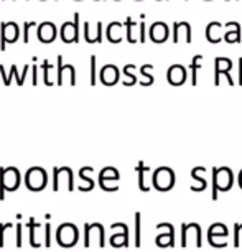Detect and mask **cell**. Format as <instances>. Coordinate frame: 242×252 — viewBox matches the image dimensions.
I'll return each mask as SVG.
<instances>
[{
  "instance_id": "obj_15",
  "label": "cell",
  "mask_w": 242,
  "mask_h": 252,
  "mask_svg": "<svg viewBox=\"0 0 242 252\" xmlns=\"http://www.w3.org/2000/svg\"><path fill=\"white\" fill-rule=\"evenodd\" d=\"M221 30H222V25H221L219 22H211L210 25H208V28H206L208 40H210L211 43H219V41L222 40Z\"/></svg>"
},
{
  "instance_id": "obj_7",
  "label": "cell",
  "mask_w": 242,
  "mask_h": 252,
  "mask_svg": "<svg viewBox=\"0 0 242 252\" xmlns=\"http://www.w3.org/2000/svg\"><path fill=\"white\" fill-rule=\"evenodd\" d=\"M186 78H188V71L183 64H172L168 68L167 79L172 86H182V84L186 83Z\"/></svg>"
},
{
  "instance_id": "obj_18",
  "label": "cell",
  "mask_w": 242,
  "mask_h": 252,
  "mask_svg": "<svg viewBox=\"0 0 242 252\" xmlns=\"http://www.w3.org/2000/svg\"><path fill=\"white\" fill-rule=\"evenodd\" d=\"M150 69H153V64H144L140 68V73L145 76V81H142V83H140L142 86H151V84H153L155 79H153V76L149 73Z\"/></svg>"
},
{
  "instance_id": "obj_13",
  "label": "cell",
  "mask_w": 242,
  "mask_h": 252,
  "mask_svg": "<svg viewBox=\"0 0 242 252\" xmlns=\"http://www.w3.org/2000/svg\"><path fill=\"white\" fill-rule=\"evenodd\" d=\"M226 33H224V40L226 43H237L241 41V25L237 22H229L226 23Z\"/></svg>"
},
{
  "instance_id": "obj_1",
  "label": "cell",
  "mask_w": 242,
  "mask_h": 252,
  "mask_svg": "<svg viewBox=\"0 0 242 252\" xmlns=\"http://www.w3.org/2000/svg\"><path fill=\"white\" fill-rule=\"evenodd\" d=\"M232 172L227 166L212 170V198H217V191H227L232 187Z\"/></svg>"
},
{
  "instance_id": "obj_3",
  "label": "cell",
  "mask_w": 242,
  "mask_h": 252,
  "mask_svg": "<svg viewBox=\"0 0 242 252\" xmlns=\"http://www.w3.org/2000/svg\"><path fill=\"white\" fill-rule=\"evenodd\" d=\"M18 172L15 168H8V170H0V199H3V191H15V188L18 187Z\"/></svg>"
},
{
  "instance_id": "obj_27",
  "label": "cell",
  "mask_w": 242,
  "mask_h": 252,
  "mask_svg": "<svg viewBox=\"0 0 242 252\" xmlns=\"http://www.w3.org/2000/svg\"><path fill=\"white\" fill-rule=\"evenodd\" d=\"M33 84L36 86V66H33Z\"/></svg>"
},
{
  "instance_id": "obj_24",
  "label": "cell",
  "mask_w": 242,
  "mask_h": 252,
  "mask_svg": "<svg viewBox=\"0 0 242 252\" xmlns=\"http://www.w3.org/2000/svg\"><path fill=\"white\" fill-rule=\"evenodd\" d=\"M33 25H36V23H33V22L25 23V32H23V40H25V43L28 41V30H30V27H33Z\"/></svg>"
},
{
  "instance_id": "obj_10",
  "label": "cell",
  "mask_w": 242,
  "mask_h": 252,
  "mask_svg": "<svg viewBox=\"0 0 242 252\" xmlns=\"http://www.w3.org/2000/svg\"><path fill=\"white\" fill-rule=\"evenodd\" d=\"M18 36V28L15 23H2V41H0V50H5L7 41H15Z\"/></svg>"
},
{
  "instance_id": "obj_5",
  "label": "cell",
  "mask_w": 242,
  "mask_h": 252,
  "mask_svg": "<svg viewBox=\"0 0 242 252\" xmlns=\"http://www.w3.org/2000/svg\"><path fill=\"white\" fill-rule=\"evenodd\" d=\"M173 183H175V173L170 168H167V166L158 168L153 173V185L160 191H168L173 187Z\"/></svg>"
},
{
  "instance_id": "obj_30",
  "label": "cell",
  "mask_w": 242,
  "mask_h": 252,
  "mask_svg": "<svg viewBox=\"0 0 242 252\" xmlns=\"http://www.w3.org/2000/svg\"><path fill=\"white\" fill-rule=\"evenodd\" d=\"M239 185L242 187V172H241V175H239Z\"/></svg>"
},
{
  "instance_id": "obj_23",
  "label": "cell",
  "mask_w": 242,
  "mask_h": 252,
  "mask_svg": "<svg viewBox=\"0 0 242 252\" xmlns=\"http://www.w3.org/2000/svg\"><path fill=\"white\" fill-rule=\"evenodd\" d=\"M139 33H140V38H139V41H140V43H145V40H147V38H145V23L144 22H142L140 23V25H139Z\"/></svg>"
},
{
  "instance_id": "obj_25",
  "label": "cell",
  "mask_w": 242,
  "mask_h": 252,
  "mask_svg": "<svg viewBox=\"0 0 242 252\" xmlns=\"http://www.w3.org/2000/svg\"><path fill=\"white\" fill-rule=\"evenodd\" d=\"M84 36H86V41H88V43H94L92 38L89 36V23H88V22L84 23Z\"/></svg>"
},
{
  "instance_id": "obj_6",
  "label": "cell",
  "mask_w": 242,
  "mask_h": 252,
  "mask_svg": "<svg viewBox=\"0 0 242 252\" xmlns=\"http://www.w3.org/2000/svg\"><path fill=\"white\" fill-rule=\"evenodd\" d=\"M25 182L31 191H40L46 183V173L41 168H31L30 172L27 173Z\"/></svg>"
},
{
  "instance_id": "obj_31",
  "label": "cell",
  "mask_w": 242,
  "mask_h": 252,
  "mask_svg": "<svg viewBox=\"0 0 242 252\" xmlns=\"http://www.w3.org/2000/svg\"><path fill=\"white\" fill-rule=\"evenodd\" d=\"M139 2H140V0H139Z\"/></svg>"
},
{
  "instance_id": "obj_8",
  "label": "cell",
  "mask_w": 242,
  "mask_h": 252,
  "mask_svg": "<svg viewBox=\"0 0 242 252\" xmlns=\"http://www.w3.org/2000/svg\"><path fill=\"white\" fill-rule=\"evenodd\" d=\"M168 35H170V30H168L167 23L155 22L153 25L150 27V40L155 41V43H163V41H167Z\"/></svg>"
},
{
  "instance_id": "obj_29",
  "label": "cell",
  "mask_w": 242,
  "mask_h": 252,
  "mask_svg": "<svg viewBox=\"0 0 242 252\" xmlns=\"http://www.w3.org/2000/svg\"><path fill=\"white\" fill-rule=\"evenodd\" d=\"M239 71H242V58H239Z\"/></svg>"
},
{
  "instance_id": "obj_21",
  "label": "cell",
  "mask_w": 242,
  "mask_h": 252,
  "mask_svg": "<svg viewBox=\"0 0 242 252\" xmlns=\"http://www.w3.org/2000/svg\"><path fill=\"white\" fill-rule=\"evenodd\" d=\"M63 56H58V84H63Z\"/></svg>"
},
{
  "instance_id": "obj_9",
  "label": "cell",
  "mask_w": 242,
  "mask_h": 252,
  "mask_svg": "<svg viewBox=\"0 0 242 252\" xmlns=\"http://www.w3.org/2000/svg\"><path fill=\"white\" fill-rule=\"evenodd\" d=\"M119 180V172L114 168H104L101 175H99V183H101L102 189L106 191H116L117 187L111 185V182H117Z\"/></svg>"
},
{
  "instance_id": "obj_4",
  "label": "cell",
  "mask_w": 242,
  "mask_h": 252,
  "mask_svg": "<svg viewBox=\"0 0 242 252\" xmlns=\"http://www.w3.org/2000/svg\"><path fill=\"white\" fill-rule=\"evenodd\" d=\"M56 239H58V244L61 247H71L78 242V229H76L74 224H61L58 227V232H56Z\"/></svg>"
},
{
  "instance_id": "obj_14",
  "label": "cell",
  "mask_w": 242,
  "mask_h": 252,
  "mask_svg": "<svg viewBox=\"0 0 242 252\" xmlns=\"http://www.w3.org/2000/svg\"><path fill=\"white\" fill-rule=\"evenodd\" d=\"M56 36V30H55V25L53 23H43V25H40V32H38V38H40L41 41H45V43H50V41H53Z\"/></svg>"
},
{
  "instance_id": "obj_2",
  "label": "cell",
  "mask_w": 242,
  "mask_h": 252,
  "mask_svg": "<svg viewBox=\"0 0 242 252\" xmlns=\"http://www.w3.org/2000/svg\"><path fill=\"white\" fill-rule=\"evenodd\" d=\"M231 69H232V61L229 58L219 56V58L214 60V84L216 86L221 84V76H226L227 84L234 86V79H232V76H231Z\"/></svg>"
},
{
  "instance_id": "obj_22",
  "label": "cell",
  "mask_w": 242,
  "mask_h": 252,
  "mask_svg": "<svg viewBox=\"0 0 242 252\" xmlns=\"http://www.w3.org/2000/svg\"><path fill=\"white\" fill-rule=\"evenodd\" d=\"M91 84H96V56H91Z\"/></svg>"
},
{
  "instance_id": "obj_28",
  "label": "cell",
  "mask_w": 242,
  "mask_h": 252,
  "mask_svg": "<svg viewBox=\"0 0 242 252\" xmlns=\"http://www.w3.org/2000/svg\"><path fill=\"white\" fill-rule=\"evenodd\" d=\"M239 84L242 86V71H239Z\"/></svg>"
},
{
  "instance_id": "obj_20",
  "label": "cell",
  "mask_w": 242,
  "mask_h": 252,
  "mask_svg": "<svg viewBox=\"0 0 242 252\" xmlns=\"http://www.w3.org/2000/svg\"><path fill=\"white\" fill-rule=\"evenodd\" d=\"M135 64H127L125 68H124V74L125 76H129V81L127 83H124V86H134V84L137 83V76H135Z\"/></svg>"
},
{
  "instance_id": "obj_16",
  "label": "cell",
  "mask_w": 242,
  "mask_h": 252,
  "mask_svg": "<svg viewBox=\"0 0 242 252\" xmlns=\"http://www.w3.org/2000/svg\"><path fill=\"white\" fill-rule=\"evenodd\" d=\"M201 61H203V55H194L193 61L188 64L189 71H191V86H196L198 84V73L201 69Z\"/></svg>"
},
{
  "instance_id": "obj_26",
  "label": "cell",
  "mask_w": 242,
  "mask_h": 252,
  "mask_svg": "<svg viewBox=\"0 0 242 252\" xmlns=\"http://www.w3.org/2000/svg\"><path fill=\"white\" fill-rule=\"evenodd\" d=\"M17 246H22V224L17 226Z\"/></svg>"
},
{
  "instance_id": "obj_19",
  "label": "cell",
  "mask_w": 242,
  "mask_h": 252,
  "mask_svg": "<svg viewBox=\"0 0 242 252\" xmlns=\"http://www.w3.org/2000/svg\"><path fill=\"white\" fill-rule=\"evenodd\" d=\"M124 25L127 28V41H129V43H137V38L134 36V28H135L137 23L132 20L130 17H127V20H125Z\"/></svg>"
},
{
  "instance_id": "obj_12",
  "label": "cell",
  "mask_w": 242,
  "mask_h": 252,
  "mask_svg": "<svg viewBox=\"0 0 242 252\" xmlns=\"http://www.w3.org/2000/svg\"><path fill=\"white\" fill-rule=\"evenodd\" d=\"M101 81L106 86H114L119 81V69L116 64H106L101 69Z\"/></svg>"
},
{
  "instance_id": "obj_17",
  "label": "cell",
  "mask_w": 242,
  "mask_h": 252,
  "mask_svg": "<svg viewBox=\"0 0 242 252\" xmlns=\"http://www.w3.org/2000/svg\"><path fill=\"white\" fill-rule=\"evenodd\" d=\"M135 172L139 173V187L142 191H149V187L145 185V173L150 172V168L147 165H144V161H140L139 165L135 166Z\"/></svg>"
},
{
  "instance_id": "obj_11",
  "label": "cell",
  "mask_w": 242,
  "mask_h": 252,
  "mask_svg": "<svg viewBox=\"0 0 242 252\" xmlns=\"http://www.w3.org/2000/svg\"><path fill=\"white\" fill-rule=\"evenodd\" d=\"M184 35V41L186 43H191V25L188 22H175L173 25V41L178 43L180 41V35Z\"/></svg>"
}]
</instances>
